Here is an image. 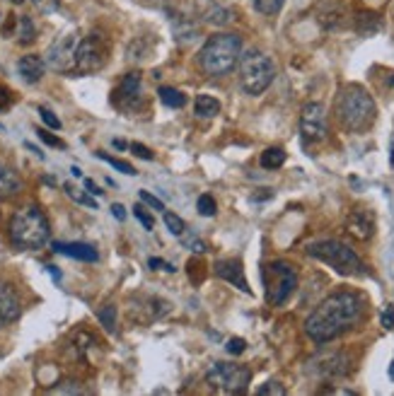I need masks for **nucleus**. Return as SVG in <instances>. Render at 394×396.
<instances>
[{"label": "nucleus", "instance_id": "f257e3e1", "mask_svg": "<svg viewBox=\"0 0 394 396\" xmlns=\"http://www.w3.org/2000/svg\"><path fill=\"white\" fill-rule=\"evenodd\" d=\"M363 315V300L356 293H334L305 322V334L315 344H329L349 329H354Z\"/></svg>", "mask_w": 394, "mask_h": 396}, {"label": "nucleus", "instance_id": "f03ea898", "mask_svg": "<svg viewBox=\"0 0 394 396\" xmlns=\"http://www.w3.org/2000/svg\"><path fill=\"white\" fill-rule=\"evenodd\" d=\"M337 116L346 131L363 133L378 119V106L361 85H349L341 90L337 99Z\"/></svg>", "mask_w": 394, "mask_h": 396}, {"label": "nucleus", "instance_id": "7ed1b4c3", "mask_svg": "<svg viewBox=\"0 0 394 396\" xmlns=\"http://www.w3.org/2000/svg\"><path fill=\"white\" fill-rule=\"evenodd\" d=\"M242 56V39L237 34H213L198 53V68L210 78H223L237 66Z\"/></svg>", "mask_w": 394, "mask_h": 396}, {"label": "nucleus", "instance_id": "20e7f679", "mask_svg": "<svg viewBox=\"0 0 394 396\" xmlns=\"http://www.w3.org/2000/svg\"><path fill=\"white\" fill-rule=\"evenodd\" d=\"M10 242L17 249H41L49 242V220L37 205H25L13 215Z\"/></svg>", "mask_w": 394, "mask_h": 396}, {"label": "nucleus", "instance_id": "39448f33", "mask_svg": "<svg viewBox=\"0 0 394 396\" xmlns=\"http://www.w3.org/2000/svg\"><path fill=\"white\" fill-rule=\"evenodd\" d=\"M308 254L317 261L332 266L341 276H363L366 273V264L361 261V256L351 249L349 244L337 239H322L308 244Z\"/></svg>", "mask_w": 394, "mask_h": 396}, {"label": "nucleus", "instance_id": "423d86ee", "mask_svg": "<svg viewBox=\"0 0 394 396\" xmlns=\"http://www.w3.org/2000/svg\"><path fill=\"white\" fill-rule=\"evenodd\" d=\"M274 78H276V66L266 53L261 51L244 53L242 63H240V80H242V87L247 94H252V97L264 94L271 87Z\"/></svg>", "mask_w": 394, "mask_h": 396}, {"label": "nucleus", "instance_id": "0eeeda50", "mask_svg": "<svg viewBox=\"0 0 394 396\" xmlns=\"http://www.w3.org/2000/svg\"><path fill=\"white\" fill-rule=\"evenodd\" d=\"M261 281H264V288H266V302L271 307L286 305L288 298H291L298 288L296 268L286 261H271L264 266Z\"/></svg>", "mask_w": 394, "mask_h": 396}, {"label": "nucleus", "instance_id": "6e6552de", "mask_svg": "<svg viewBox=\"0 0 394 396\" xmlns=\"http://www.w3.org/2000/svg\"><path fill=\"white\" fill-rule=\"evenodd\" d=\"M109 51H111V46L104 34H99V32L87 34V37L78 41V46H75L73 70L80 75L97 73V70H102L104 66H107Z\"/></svg>", "mask_w": 394, "mask_h": 396}, {"label": "nucleus", "instance_id": "1a4fd4ad", "mask_svg": "<svg viewBox=\"0 0 394 396\" xmlns=\"http://www.w3.org/2000/svg\"><path fill=\"white\" fill-rule=\"evenodd\" d=\"M206 382L210 384L218 392L225 394H242L247 392L252 382V372L244 368V365H235V363H213L206 372Z\"/></svg>", "mask_w": 394, "mask_h": 396}, {"label": "nucleus", "instance_id": "9d476101", "mask_svg": "<svg viewBox=\"0 0 394 396\" xmlns=\"http://www.w3.org/2000/svg\"><path fill=\"white\" fill-rule=\"evenodd\" d=\"M143 80H140V73H126L119 80V85L111 92V104L121 111H140L145 106L143 97Z\"/></svg>", "mask_w": 394, "mask_h": 396}, {"label": "nucleus", "instance_id": "9b49d317", "mask_svg": "<svg viewBox=\"0 0 394 396\" xmlns=\"http://www.w3.org/2000/svg\"><path fill=\"white\" fill-rule=\"evenodd\" d=\"M327 109L320 102H310L303 106L300 114V133L305 143H322L327 138Z\"/></svg>", "mask_w": 394, "mask_h": 396}, {"label": "nucleus", "instance_id": "f8f14e48", "mask_svg": "<svg viewBox=\"0 0 394 396\" xmlns=\"http://www.w3.org/2000/svg\"><path fill=\"white\" fill-rule=\"evenodd\" d=\"M75 46H78V37L75 34H61L54 44L46 51V66L58 70V73H66L73 70V58H75Z\"/></svg>", "mask_w": 394, "mask_h": 396}, {"label": "nucleus", "instance_id": "ddd939ff", "mask_svg": "<svg viewBox=\"0 0 394 396\" xmlns=\"http://www.w3.org/2000/svg\"><path fill=\"white\" fill-rule=\"evenodd\" d=\"M346 232L358 242H366L373 237L375 232V215L368 208H356L351 210V215L346 217Z\"/></svg>", "mask_w": 394, "mask_h": 396}, {"label": "nucleus", "instance_id": "4468645a", "mask_svg": "<svg viewBox=\"0 0 394 396\" xmlns=\"http://www.w3.org/2000/svg\"><path fill=\"white\" fill-rule=\"evenodd\" d=\"M213 271H215V276L223 278L225 283H232V285L237 288V290L252 295V288H249V283H247V278H244V268H242V264H240L237 259H225V261H215Z\"/></svg>", "mask_w": 394, "mask_h": 396}, {"label": "nucleus", "instance_id": "2eb2a0df", "mask_svg": "<svg viewBox=\"0 0 394 396\" xmlns=\"http://www.w3.org/2000/svg\"><path fill=\"white\" fill-rule=\"evenodd\" d=\"M22 312L20 298H17L15 288L8 283H0V329L13 324Z\"/></svg>", "mask_w": 394, "mask_h": 396}, {"label": "nucleus", "instance_id": "dca6fc26", "mask_svg": "<svg viewBox=\"0 0 394 396\" xmlns=\"http://www.w3.org/2000/svg\"><path fill=\"white\" fill-rule=\"evenodd\" d=\"M313 370L322 377H341L349 372V360L344 353H329V356L313 360Z\"/></svg>", "mask_w": 394, "mask_h": 396}, {"label": "nucleus", "instance_id": "f3484780", "mask_svg": "<svg viewBox=\"0 0 394 396\" xmlns=\"http://www.w3.org/2000/svg\"><path fill=\"white\" fill-rule=\"evenodd\" d=\"M196 10L198 15L203 17L208 25L223 27V25H230L232 22V13L223 5H218L215 0H196Z\"/></svg>", "mask_w": 394, "mask_h": 396}, {"label": "nucleus", "instance_id": "a211bd4d", "mask_svg": "<svg viewBox=\"0 0 394 396\" xmlns=\"http://www.w3.org/2000/svg\"><path fill=\"white\" fill-rule=\"evenodd\" d=\"M54 249L58 254H66L70 259H78V261H97L99 259L95 247L82 244V242H70V244H66V242H54Z\"/></svg>", "mask_w": 394, "mask_h": 396}, {"label": "nucleus", "instance_id": "6ab92c4d", "mask_svg": "<svg viewBox=\"0 0 394 396\" xmlns=\"http://www.w3.org/2000/svg\"><path fill=\"white\" fill-rule=\"evenodd\" d=\"M44 68H46V63L41 61L39 56H22L20 63H17V70H20L22 80L29 82V85H34V82L41 80V75H44Z\"/></svg>", "mask_w": 394, "mask_h": 396}, {"label": "nucleus", "instance_id": "aec40b11", "mask_svg": "<svg viewBox=\"0 0 394 396\" xmlns=\"http://www.w3.org/2000/svg\"><path fill=\"white\" fill-rule=\"evenodd\" d=\"M20 188L22 181L15 169H10L8 164H0V198H13L15 193H20Z\"/></svg>", "mask_w": 394, "mask_h": 396}, {"label": "nucleus", "instance_id": "412c9836", "mask_svg": "<svg viewBox=\"0 0 394 396\" xmlns=\"http://www.w3.org/2000/svg\"><path fill=\"white\" fill-rule=\"evenodd\" d=\"M193 114L198 119H213V116L220 114V102L210 94H198L196 102H193Z\"/></svg>", "mask_w": 394, "mask_h": 396}, {"label": "nucleus", "instance_id": "4be33fe9", "mask_svg": "<svg viewBox=\"0 0 394 396\" xmlns=\"http://www.w3.org/2000/svg\"><path fill=\"white\" fill-rule=\"evenodd\" d=\"M172 25H174V37H177L179 41H186V44H189V41H193L198 37V29L191 25L189 20H181V15H177V17H172Z\"/></svg>", "mask_w": 394, "mask_h": 396}, {"label": "nucleus", "instance_id": "5701e85b", "mask_svg": "<svg viewBox=\"0 0 394 396\" xmlns=\"http://www.w3.org/2000/svg\"><path fill=\"white\" fill-rule=\"evenodd\" d=\"M286 162V152L281 147H269L261 152V167L264 169H278Z\"/></svg>", "mask_w": 394, "mask_h": 396}, {"label": "nucleus", "instance_id": "b1692460", "mask_svg": "<svg viewBox=\"0 0 394 396\" xmlns=\"http://www.w3.org/2000/svg\"><path fill=\"white\" fill-rule=\"evenodd\" d=\"M160 99H162V104L164 106H169V109H181L186 102V97L181 94L179 90H174V87H160Z\"/></svg>", "mask_w": 394, "mask_h": 396}, {"label": "nucleus", "instance_id": "393cba45", "mask_svg": "<svg viewBox=\"0 0 394 396\" xmlns=\"http://www.w3.org/2000/svg\"><path fill=\"white\" fill-rule=\"evenodd\" d=\"M17 37H20V44H32L34 37H37L32 17H20L17 20Z\"/></svg>", "mask_w": 394, "mask_h": 396}, {"label": "nucleus", "instance_id": "a878e982", "mask_svg": "<svg viewBox=\"0 0 394 396\" xmlns=\"http://www.w3.org/2000/svg\"><path fill=\"white\" fill-rule=\"evenodd\" d=\"M97 319L109 334H116V307L114 305H104L102 310L97 312Z\"/></svg>", "mask_w": 394, "mask_h": 396}, {"label": "nucleus", "instance_id": "bb28decb", "mask_svg": "<svg viewBox=\"0 0 394 396\" xmlns=\"http://www.w3.org/2000/svg\"><path fill=\"white\" fill-rule=\"evenodd\" d=\"M164 225H167V230L174 234V237H181V234H184V230H186L184 220H181L177 213H164Z\"/></svg>", "mask_w": 394, "mask_h": 396}, {"label": "nucleus", "instance_id": "cd10ccee", "mask_svg": "<svg viewBox=\"0 0 394 396\" xmlns=\"http://www.w3.org/2000/svg\"><path fill=\"white\" fill-rule=\"evenodd\" d=\"M97 157H99V159H104V162H109V164H111V167H114V169H119V172L128 174V176H136V174H138L136 169H133V167H131V164H128V162H123V159H116V157H109L107 152H97Z\"/></svg>", "mask_w": 394, "mask_h": 396}, {"label": "nucleus", "instance_id": "c85d7f7f", "mask_svg": "<svg viewBox=\"0 0 394 396\" xmlns=\"http://www.w3.org/2000/svg\"><path fill=\"white\" fill-rule=\"evenodd\" d=\"M283 3L286 0H254V8L261 15H276V13H281Z\"/></svg>", "mask_w": 394, "mask_h": 396}, {"label": "nucleus", "instance_id": "c756f323", "mask_svg": "<svg viewBox=\"0 0 394 396\" xmlns=\"http://www.w3.org/2000/svg\"><path fill=\"white\" fill-rule=\"evenodd\" d=\"M63 188H66V193H68V196L73 198V200H78V203L87 205V208H92V210L97 208V200L92 198V196H87V193H80L78 188H75V186H70V184H66Z\"/></svg>", "mask_w": 394, "mask_h": 396}, {"label": "nucleus", "instance_id": "7c9ffc66", "mask_svg": "<svg viewBox=\"0 0 394 396\" xmlns=\"http://www.w3.org/2000/svg\"><path fill=\"white\" fill-rule=\"evenodd\" d=\"M196 208H198V213H201L203 217H213L215 213H218V205H215V200H213V196H203L198 198V203H196Z\"/></svg>", "mask_w": 394, "mask_h": 396}, {"label": "nucleus", "instance_id": "2f4dec72", "mask_svg": "<svg viewBox=\"0 0 394 396\" xmlns=\"http://www.w3.org/2000/svg\"><path fill=\"white\" fill-rule=\"evenodd\" d=\"M34 8L39 10V13L49 15V13H56L58 8H61V0H32Z\"/></svg>", "mask_w": 394, "mask_h": 396}, {"label": "nucleus", "instance_id": "473e14b6", "mask_svg": "<svg viewBox=\"0 0 394 396\" xmlns=\"http://www.w3.org/2000/svg\"><path fill=\"white\" fill-rule=\"evenodd\" d=\"M259 396H269V394H274V396H283L286 394V387L283 384H278V382H266L264 387H259Z\"/></svg>", "mask_w": 394, "mask_h": 396}, {"label": "nucleus", "instance_id": "72a5a7b5", "mask_svg": "<svg viewBox=\"0 0 394 396\" xmlns=\"http://www.w3.org/2000/svg\"><path fill=\"white\" fill-rule=\"evenodd\" d=\"M39 116H41V121H44L49 128H54V131H58V128H61V121H58V116L51 109H46V106H41V109H39Z\"/></svg>", "mask_w": 394, "mask_h": 396}, {"label": "nucleus", "instance_id": "f704fd0d", "mask_svg": "<svg viewBox=\"0 0 394 396\" xmlns=\"http://www.w3.org/2000/svg\"><path fill=\"white\" fill-rule=\"evenodd\" d=\"M133 215L138 217L140 225H143V227L148 230V232H150L152 227H155V220H152V215H150V213H145L143 205H136V208H133Z\"/></svg>", "mask_w": 394, "mask_h": 396}, {"label": "nucleus", "instance_id": "c9c22d12", "mask_svg": "<svg viewBox=\"0 0 394 396\" xmlns=\"http://www.w3.org/2000/svg\"><path fill=\"white\" fill-rule=\"evenodd\" d=\"M225 348H227V353H230V356H242L244 348H247V341H244V339H237V336H235V339L227 341Z\"/></svg>", "mask_w": 394, "mask_h": 396}, {"label": "nucleus", "instance_id": "e433bc0d", "mask_svg": "<svg viewBox=\"0 0 394 396\" xmlns=\"http://www.w3.org/2000/svg\"><path fill=\"white\" fill-rule=\"evenodd\" d=\"M380 324H382V327H385L387 331H390V329H394V305H387L385 310H382Z\"/></svg>", "mask_w": 394, "mask_h": 396}, {"label": "nucleus", "instance_id": "4c0bfd02", "mask_svg": "<svg viewBox=\"0 0 394 396\" xmlns=\"http://www.w3.org/2000/svg\"><path fill=\"white\" fill-rule=\"evenodd\" d=\"M138 196H140V203L150 205L152 210H162V200H160V198H155V196H152V193H148V191H140Z\"/></svg>", "mask_w": 394, "mask_h": 396}, {"label": "nucleus", "instance_id": "58836bf2", "mask_svg": "<svg viewBox=\"0 0 394 396\" xmlns=\"http://www.w3.org/2000/svg\"><path fill=\"white\" fill-rule=\"evenodd\" d=\"M39 138L44 140L46 145H51V147H63V140L61 138H56V135H51L49 131H44V128H39Z\"/></svg>", "mask_w": 394, "mask_h": 396}, {"label": "nucleus", "instance_id": "ea45409f", "mask_svg": "<svg viewBox=\"0 0 394 396\" xmlns=\"http://www.w3.org/2000/svg\"><path fill=\"white\" fill-rule=\"evenodd\" d=\"M133 150V155H138L140 159H152V152H150V147H145L143 143H131L128 145Z\"/></svg>", "mask_w": 394, "mask_h": 396}, {"label": "nucleus", "instance_id": "a19ab883", "mask_svg": "<svg viewBox=\"0 0 394 396\" xmlns=\"http://www.w3.org/2000/svg\"><path fill=\"white\" fill-rule=\"evenodd\" d=\"M148 266H152V268H157V271H169V273H174V271H177L172 264H164L162 259H150Z\"/></svg>", "mask_w": 394, "mask_h": 396}, {"label": "nucleus", "instance_id": "79ce46f5", "mask_svg": "<svg viewBox=\"0 0 394 396\" xmlns=\"http://www.w3.org/2000/svg\"><path fill=\"white\" fill-rule=\"evenodd\" d=\"M186 244L191 247V251H193V254H203V251H206V244H203V242H198L196 237H191L189 242H186Z\"/></svg>", "mask_w": 394, "mask_h": 396}, {"label": "nucleus", "instance_id": "37998d69", "mask_svg": "<svg viewBox=\"0 0 394 396\" xmlns=\"http://www.w3.org/2000/svg\"><path fill=\"white\" fill-rule=\"evenodd\" d=\"M54 394H80L82 389L80 387H56V389H51Z\"/></svg>", "mask_w": 394, "mask_h": 396}, {"label": "nucleus", "instance_id": "c03bdc74", "mask_svg": "<svg viewBox=\"0 0 394 396\" xmlns=\"http://www.w3.org/2000/svg\"><path fill=\"white\" fill-rule=\"evenodd\" d=\"M111 215H114L116 220H123V217H126V210H123L121 203H114V205H111Z\"/></svg>", "mask_w": 394, "mask_h": 396}, {"label": "nucleus", "instance_id": "a18cd8bd", "mask_svg": "<svg viewBox=\"0 0 394 396\" xmlns=\"http://www.w3.org/2000/svg\"><path fill=\"white\" fill-rule=\"evenodd\" d=\"M85 188H87V191L92 193V196H102V191H99V188H97V184H95V181L85 179Z\"/></svg>", "mask_w": 394, "mask_h": 396}, {"label": "nucleus", "instance_id": "49530a36", "mask_svg": "<svg viewBox=\"0 0 394 396\" xmlns=\"http://www.w3.org/2000/svg\"><path fill=\"white\" fill-rule=\"evenodd\" d=\"M49 273L54 276L56 281H61V273H58V271H56V266H49Z\"/></svg>", "mask_w": 394, "mask_h": 396}, {"label": "nucleus", "instance_id": "de8ad7c7", "mask_svg": "<svg viewBox=\"0 0 394 396\" xmlns=\"http://www.w3.org/2000/svg\"><path fill=\"white\" fill-rule=\"evenodd\" d=\"M114 145H116V147H121V150H123V147H128L126 143H123V140H114Z\"/></svg>", "mask_w": 394, "mask_h": 396}, {"label": "nucleus", "instance_id": "09e8293b", "mask_svg": "<svg viewBox=\"0 0 394 396\" xmlns=\"http://www.w3.org/2000/svg\"><path fill=\"white\" fill-rule=\"evenodd\" d=\"M390 380H394V360H392V365H390Z\"/></svg>", "mask_w": 394, "mask_h": 396}, {"label": "nucleus", "instance_id": "8fccbe9b", "mask_svg": "<svg viewBox=\"0 0 394 396\" xmlns=\"http://www.w3.org/2000/svg\"><path fill=\"white\" fill-rule=\"evenodd\" d=\"M13 5H22V3H27V0H10Z\"/></svg>", "mask_w": 394, "mask_h": 396}, {"label": "nucleus", "instance_id": "3c124183", "mask_svg": "<svg viewBox=\"0 0 394 396\" xmlns=\"http://www.w3.org/2000/svg\"><path fill=\"white\" fill-rule=\"evenodd\" d=\"M390 159H392V167H394V145H392V152H390Z\"/></svg>", "mask_w": 394, "mask_h": 396}]
</instances>
